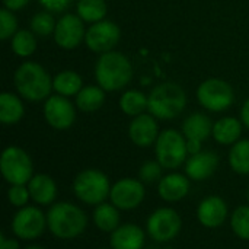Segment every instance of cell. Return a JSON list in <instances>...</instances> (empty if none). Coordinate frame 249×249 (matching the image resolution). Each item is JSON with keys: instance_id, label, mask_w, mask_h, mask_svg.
Instances as JSON below:
<instances>
[{"instance_id": "6da1fadb", "label": "cell", "mask_w": 249, "mask_h": 249, "mask_svg": "<svg viewBox=\"0 0 249 249\" xmlns=\"http://www.w3.org/2000/svg\"><path fill=\"white\" fill-rule=\"evenodd\" d=\"M47 225L55 238L73 239L83 233L88 226V217L80 207L63 201L50 207L47 213Z\"/></svg>"}, {"instance_id": "7a4b0ae2", "label": "cell", "mask_w": 249, "mask_h": 249, "mask_svg": "<svg viewBox=\"0 0 249 249\" xmlns=\"http://www.w3.org/2000/svg\"><path fill=\"white\" fill-rule=\"evenodd\" d=\"M95 74L104 90H117L128 85L133 76V69L124 54L108 51L98 60Z\"/></svg>"}, {"instance_id": "3957f363", "label": "cell", "mask_w": 249, "mask_h": 249, "mask_svg": "<svg viewBox=\"0 0 249 249\" xmlns=\"http://www.w3.org/2000/svg\"><path fill=\"white\" fill-rule=\"evenodd\" d=\"M150 114L160 120H172L178 117L187 104L184 89L177 83H162L156 86L147 98Z\"/></svg>"}, {"instance_id": "277c9868", "label": "cell", "mask_w": 249, "mask_h": 249, "mask_svg": "<svg viewBox=\"0 0 249 249\" xmlns=\"http://www.w3.org/2000/svg\"><path fill=\"white\" fill-rule=\"evenodd\" d=\"M15 86L25 99L41 101L48 96L53 82L39 64L28 61L16 70Z\"/></svg>"}, {"instance_id": "5b68a950", "label": "cell", "mask_w": 249, "mask_h": 249, "mask_svg": "<svg viewBox=\"0 0 249 249\" xmlns=\"http://www.w3.org/2000/svg\"><path fill=\"white\" fill-rule=\"evenodd\" d=\"M74 196L88 206H99L109 197L111 185L108 177L98 169H85L73 181Z\"/></svg>"}, {"instance_id": "8992f818", "label": "cell", "mask_w": 249, "mask_h": 249, "mask_svg": "<svg viewBox=\"0 0 249 249\" xmlns=\"http://www.w3.org/2000/svg\"><path fill=\"white\" fill-rule=\"evenodd\" d=\"M0 171L10 185H25L34 177L32 160L28 153L16 146L4 149L0 158Z\"/></svg>"}, {"instance_id": "52a82bcc", "label": "cell", "mask_w": 249, "mask_h": 249, "mask_svg": "<svg viewBox=\"0 0 249 249\" xmlns=\"http://www.w3.org/2000/svg\"><path fill=\"white\" fill-rule=\"evenodd\" d=\"M185 136L175 130H165L156 140V158L165 169H177L187 159Z\"/></svg>"}, {"instance_id": "ba28073f", "label": "cell", "mask_w": 249, "mask_h": 249, "mask_svg": "<svg viewBox=\"0 0 249 249\" xmlns=\"http://www.w3.org/2000/svg\"><path fill=\"white\" fill-rule=\"evenodd\" d=\"M182 222L179 214L169 207L158 209L147 219V233L156 242H169L181 231Z\"/></svg>"}, {"instance_id": "9c48e42d", "label": "cell", "mask_w": 249, "mask_h": 249, "mask_svg": "<svg viewBox=\"0 0 249 249\" xmlns=\"http://www.w3.org/2000/svg\"><path fill=\"white\" fill-rule=\"evenodd\" d=\"M200 104L210 111L219 112L228 109L233 102V89L220 79H209L203 82L197 90Z\"/></svg>"}, {"instance_id": "30bf717a", "label": "cell", "mask_w": 249, "mask_h": 249, "mask_svg": "<svg viewBox=\"0 0 249 249\" xmlns=\"http://www.w3.org/2000/svg\"><path fill=\"white\" fill-rule=\"evenodd\" d=\"M47 216L34 206L22 207L12 220L15 236L23 241H32L41 236L47 228Z\"/></svg>"}, {"instance_id": "8fae6325", "label": "cell", "mask_w": 249, "mask_h": 249, "mask_svg": "<svg viewBox=\"0 0 249 249\" xmlns=\"http://www.w3.org/2000/svg\"><path fill=\"white\" fill-rule=\"evenodd\" d=\"M144 184L140 179L123 178L111 187L109 198L118 210H133L144 200Z\"/></svg>"}, {"instance_id": "7c38bea8", "label": "cell", "mask_w": 249, "mask_h": 249, "mask_svg": "<svg viewBox=\"0 0 249 249\" xmlns=\"http://www.w3.org/2000/svg\"><path fill=\"white\" fill-rule=\"evenodd\" d=\"M88 47L95 53H108L120 41V28L109 20L93 23L85 35Z\"/></svg>"}, {"instance_id": "4fadbf2b", "label": "cell", "mask_w": 249, "mask_h": 249, "mask_svg": "<svg viewBox=\"0 0 249 249\" xmlns=\"http://www.w3.org/2000/svg\"><path fill=\"white\" fill-rule=\"evenodd\" d=\"M85 28L82 23V18L76 15H64L55 25L54 31V39L58 44V47L64 50H73L76 48L83 36H85Z\"/></svg>"}, {"instance_id": "5bb4252c", "label": "cell", "mask_w": 249, "mask_h": 249, "mask_svg": "<svg viewBox=\"0 0 249 249\" xmlns=\"http://www.w3.org/2000/svg\"><path fill=\"white\" fill-rule=\"evenodd\" d=\"M44 117L47 123L57 130L69 128L76 118L73 105L64 96H51L44 105Z\"/></svg>"}, {"instance_id": "9a60e30c", "label": "cell", "mask_w": 249, "mask_h": 249, "mask_svg": "<svg viewBox=\"0 0 249 249\" xmlns=\"http://www.w3.org/2000/svg\"><path fill=\"white\" fill-rule=\"evenodd\" d=\"M198 222L210 229L219 228L228 217V206L220 197L212 196L204 198L197 209Z\"/></svg>"}, {"instance_id": "2e32d148", "label": "cell", "mask_w": 249, "mask_h": 249, "mask_svg": "<svg viewBox=\"0 0 249 249\" xmlns=\"http://www.w3.org/2000/svg\"><path fill=\"white\" fill-rule=\"evenodd\" d=\"M219 166V156L214 152H198L191 155L187 160V177L194 181H204L210 178Z\"/></svg>"}, {"instance_id": "e0dca14e", "label": "cell", "mask_w": 249, "mask_h": 249, "mask_svg": "<svg viewBox=\"0 0 249 249\" xmlns=\"http://www.w3.org/2000/svg\"><path fill=\"white\" fill-rule=\"evenodd\" d=\"M128 136H130L131 142L140 147L150 146L159 137L158 124H156L155 118L152 115H146V114L137 115L128 127Z\"/></svg>"}, {"instance_id": "ac0fdd59", "label": "cell", "mask_w": 249, "mask_h": 249, "mask_svg": "<svg viewBox=\"0 0 249 249\" xmlns=\"http://www.w3.org/2000/svg\"><path fill=\"white\" fill-rule=\"evenodd\" d=\"M112 249H142L144 245V232L133 223L118 226L109 239Z\"/></svg>"}, {"instance_id": "d6986e66", "label": "cell", "mask_w": 249, "mask_h": 249, "mask_svg": "<svg viewBox=\"0 0 249 249\" xmlns=\"http://www.w3.org/2000/svg\"><path fill=\"white\" fill-rule=\"evenodd\" d=\"M190 191V181L185 175L169 174L159 181L158 193L159 197L168 203H175L182 200Z\"/></svg>"}, {"instance_id": "ffe728a7", "label": "cell", "mask_w": 249, "mask_h": 249, "mask_svg": "<svg viewBox=\"0 0 249 249\" xmlns=\"http://www.w3.org/2000/svg\"><path fill=\"white\" fill-rule=\"evenodd\" d=\"M28 190L31 194V200L39 206H50L57 197V185L54 179L44 174L34 175L32 179L28 182Z\"/></svg>"}, {"instance_id": "44dd1931", "label": "cell", "mask_w": 249, "mask_h": 249, "mask_svg": "<svg viewBox=\"0 0 249 249\" xmlns=\"http://www.w3.org/2000/svg\"><path fill=\"white\" fill-rule=\"evenodd\" d=\"M182 133L187 140L204 142L210 134H213V124L207 115L193 114L184 121Z\"/></svg>"}, {"instance_id": "7402d4cb", "label": "cell", "mask_w": 249, "mask_h": 249, "mask_svg": "<svg viewBox=\"0 0 249 249\" xmlns=\"http://www.w3.org/2000/svg\"><path fill=\"white\" fill-rule=\"evenodd\" d=\"M242 125L236 118L226 117L213 125V137L220 144H235L241 137Z\"/></svg>"}, {"instance_id": "603a6c76", "label": "cell", "mask_w": 249, "mask_h": 249, "mask_svg": "<svg viewBox=\"0 0 249 249\" xmlns=\"http://www.w3.org/2000/svg\"><path fill=\"white\" fill-rule=\"evenodd\" d=\"M93 222L96 228L102 232H114L120 226V213L118 209L111 203H102L96 206L93 212Z\"/></svg>"}, {"instance_id": "cb8c5ba5", "label": "cell", "mask_w": 249, "mask_h": 249, "mask_svg": "<svg viewBox=\"0 0 249 249\" xmlns=\"http://www.w3.org/2000/svg\"><path fill=\"white\" fill-rule=\"evenodd\" d=\"M23 117L22 102L12 93L0 95V121L3 124H15Z\"/></svg>"}, {"instance_id": "d4e9b609", "label": "cell", "mask_w": 249, "mask_h": 249, "mask_svg": "<svg viewBox=\"0 0 249 249\" xmlns=\"http://www.w3.org/2000/svg\"><path fill=\"white\" fill-rule=\"evenodd\" d=\"M53 88L61 95V96H71L77 95L82 88V77L71 70H66L58 73L53 80Z\"/></svg>"}, {"instance_id": "484cf974", "label": "cell", "mask_w": 249, "mask_h": 249, "mask_svg": "<svg viewBox=\"0 0 249 249\" xmlns=\"http://www.w3.org/2000/svg\"><path fill=\"white\" fill-rule=\"evenodd\" d=\"M105 101V93L102 88L98 86H86L83 88L76 98L77 107L79 109L85 111V112H92L96 111L102 107Z\"/></svg>"}, {"instance_id": "4316f807", "label": "cell", "mask_w": 249, "mask_h": 249, "mask_svg": "<svg viewBox=\"0 0 249 249\" xmlns=\"http://www.w3.org/2000/svg\"><path fill=\"white\" fill-rule=\"evenodd\" d=\"M231 168L242 175L249 174V140H241L233 144L229 153Z\"/></svg>"}, {"instance_id": "83f0119b", "label": "cell", "mask_w": 249, "mask_h": 249, "mask_svg": "<svg viewBox=\"0 0 249 249\" xmlns=\"http://www.w3.org/2000/svg\"><path fill=\"white\" fill-rule=\"evenodd\" d=\"M77 13L82 20L86 22H99L107 15V4L104 0H79Z\"/></svg>"}, {"instance_id": "f1b7e54d", "label": "cell", "mask_w": 249, "mask_h": 249, "mask_svg": "<svg viewBox=\"0 0 249 249\" xmlns=\"http://www.w3.org/2000/svg\"><path fill=\"white\" fill-rule=\"evenodd\" d=\"M147 104H149V99H146V96L139 90L125 92L120 101V107H121L123 112L127 115H131V117L140 115L147 108Z\"/></svg>"}, {"instance_id": "f546056e", "label": "cell", "mask_w": 249, "mask_h": 249, "mask_svg": "<svg viewBox=\"0 0 249 249\" xmlns=\"http://www.w3.org/2000/svg\"><path fill=\"white\" fill-rule=\"evenodd\" d=\"M36 48V39L34 36V32L29 31H19L13 35L12 39V50L19 57H28L31 55Z\"/></svg>"}, {"instance_id": "4dcf8cb0", "label": "cell", "mask_w": 249, "mask_h": 249, "mask_svg": "<svg viewBox=\"0 0 249 249\" xmlns=\"http://www.w3.org/2000/svg\"><path fill=\"white\" fill-rule=\"evenodd\" d=\"M231 226L236 236L249 241V206H241L233 212Z\"/></svg>"}, {"instance_id": "1f68e13d", "label": "cell", "mask_w": 249, "mask_h": 249, "mask_svg": "<svg viewBox=\"0 0 249 249\" xmlns=\"http://www.w3.org/2000/svg\"><path fill=\"white\" fill-rule=\"evenodd\" d=\"M55 22H54V18L48 13V12H39L36 13L32 20H31V28H32V32L39 35V36H47L50 35L51 32L55 31Z\"/></svg>"}, {"instance_id": "d6a6232c", "label": "cell", "mask_w": 249, "mask_h": 249, "mask_svg": "<svg viewBox=\"0 0 249 249\" xmlns=\"http://www.w3.org/2000/svg\"><path fill=\"white\" fill-rule=\"evenodd\" d=\"M162 169H165L158 160L144 162L139 169V179L143 184H155L162 179Z\"/></svg>"}, {"instance_id": "836d02e7", "label": "cell", "mask_w": 249, "mask_h": 249, "mask_svg": "<svg viewBox=\"0 0 249 249\" xmlns=\"http://www.w3.org/2000/svg\"><path fill=\"white\" fill-rule=\"evenodd\" d=\"M18 22L15 15L9 9H1L0 10V38L7 39L12 36L16 31Z\"/></svg>"}, {"instance_id": "e575fe53", "label": "cell", "mask_w": 249, "mask_h": 249, "mask_svg": "<svg viewBox=\"0 0 249 249\" xmlns=\"http://www.w3.org/2000/svg\"><path fill=\"white\" fill-rule=\"evenodd\" d=\"M31 198L29 190L25 185H10L7 190V200L15 207H25L28 200Z\"/></svg>"}, {"instance_id": "d590c367", "label": "cell", "mask_w": 249, "mask_h": 249, "mask_svg": "<svg viewBox=\"0 0 249 249\" xmlns=\"http://www.w3.org/2000/svg\"><path fill=\"white\" fill-rule=\"evenodd\" d=\"M71 0H39V3L50 12H61L64 10Z\"/></svg>"}, {"instance_id": "8d00e7d4", "label": "cell", "mask_w": 249, "mask_h": 249, "mask_svg": "<svg viewBox=\"0 0 249 249\" xmlns=\"http://www.w3.org/2000/svg\"><path fill=\"white\" fill-rule=\"evenodd\" d=\"M29 0H3L4 6L9 9V10H18V9H22L25 4H28Z\"/></svg>"}, {"instance_id": "74e56055", "label": "cell", "mask_w": 249, "mask_h": 249, "mask_svg": "<svg viewBox=\"0 0 249 249\" xmlns=\"http://www.w3.org/2000/svg\"><path fill=\"white\" fill-rule=\"evenodd\" d=\"M0 249H19V244L15 239H7L0 235Z\"/></svg>"}, {"instance_id": "f35d334b", "label": "cell", "mask_w": 249, "mask_h": 249, "mask_svg": "<svg viewBox=\"0 0 249 249\" xmlns=\"http://www.w3.org/2000/svg\"><path fill=\"white\" fill-rule=\"evenodd\" d=\"M187 150L190 155H196L201 152V142L197 140H187Z\"/></svg>"}, {"instance_id": "ab89813d", "label": "cell", "mask_w": 249, "mask_h": 249, "mask_svg": "<svg viewBox=\"0 0 249 249\" xmlns=\"http://www.w3.org/2000/svg\"><path fill=\"white\" fill-rule=\"evenodd\" d=\"M241 117H242V123L249 128V99L245 102V105L242 107Z\"/></svg>"}, {"instance_id": "60d3db41", "label": "cell", "mask_w": 249, "mask_h": 249, "mask_svg": "<svg viewBox=\"0 0 249 249\" xmlns=\"http://www.w3.org/2000/svg\"><path fill=\"white\" fill-rule=\"evenodd\" d=\"M25 249H44L42 247H38V245H31V247H26Z\"/></svg>"}, {"instance_id": "b9f144b4", "label": "cell", "mask_w": 249, "mask_h": 249, "mask_svg": "<svg viewBox=\"0 0 249 249\" xmlns=\"http://www.w3.org/2000/svg\"><path fill=\"white\" fill-rule=\"evenodd\" d=\"M248 200H249V188H248Z\"/></svg>"}, {"instance_id": "7bdbcfd3", "label": "cell", "mask_w": 249, "mask_h": 249, "mask_svg": "<svg viewBox=\"0 0 249 249\" xmlns=\"http://www.w3.org/2000/svg\"><path fill=\"white\" fill-rule=\"evenodd\" d=\"M101 249H105V248H101Z\"/></svg>"}]
</instances>
